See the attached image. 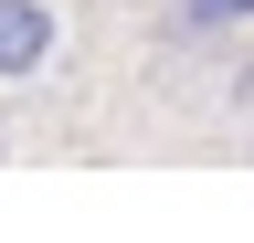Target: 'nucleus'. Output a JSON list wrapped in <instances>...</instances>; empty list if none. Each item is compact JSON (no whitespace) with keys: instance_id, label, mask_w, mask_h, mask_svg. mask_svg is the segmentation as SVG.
I'll list each match as a JSON object with an SVG mask.
<instances>
[{"instance_id":"f257e3e1","label":"nucleus","mask_w":254,"mask_h":243,"mask_svg":"<svg viewBox=\"0 0 254 243\" xmlns=\"http://www.w3.org/2000/svg\"><path fill=\"white\" fill-rule=\"evenodd\" d=\"M53 43H64V21H53V0H0V85H21V74H43V64H53Z\"/></svg>"},{"instance_id":"f03ea898","label":"nucleus","mask_w":254,"mask_h":243,"mask_svg":"<svg viewBox=\"0 0 254 243\" xmlns=\"http://www.w3.org/2000/svg\"><path fill=\"white\" fill-rule=\"evenodd\" d=\"M233 21H254L244 0H180V32H233Z\"/></svg>"},{"instance_id":"7ed1b4c3","label":"nucleus","mask_w":254,"mask_h":243,"mask_svg":"<svg viewBox=\"0 0 254 243\" xmlns=\"http://www.w3.org/2000/svg\"><path fill=\"white\" fill-rule=\"evenodd\" d=\"M244 11H254V0H244Z\"/></svg>"}]
</instances>
